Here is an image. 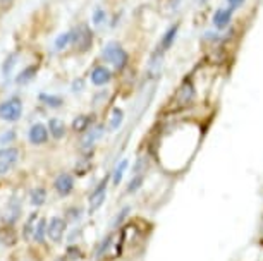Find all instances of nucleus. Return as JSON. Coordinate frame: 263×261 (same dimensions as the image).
I'll return each mask as SVG.
<instances>
[{"instance_id":"f257e3e1","label":"nucleus","mask_w":263,"mask_h":261,"mask_svg":"<svg viewBox=\"0 0 263 261\" xmlns=\"http://www.w3.org/2000/svg\"><path fill=\"white\" fill-rule=\"evenodd\" d=\"M103 58L107 62H110L117 71H122L124 67L127 66L129 62V55L124 48L119 45L117 42H108L105 47H103V52H102Z\"/></svg>"},{"instance_id":"a878e982","label":"nucleus","mask_w":263,"mask_h":261,"mask_svg":"<svg viewBox=\"0 0 263 261\" xmlns=\"http://www.w3.org/2000/svg\"><path fill=\"white\" fill-rule=\"evenodd\" d=\"M91 19H93V24H95V26H102V24L107 21V12L103 11L102 7H95Z\"/></svg>"},{"instance_id":"f704fd0d","label":"nucleus","mask_w":263,"mask_h":261,"mask_svg":"<svg viewBox=\"0 0 263 261\" xmlns=\"http://www.w3.org/2000/svg\"><path fill=\"white\" fill-rule=\"evenodd\" d=\"M83 86H84L83 79H79V81H74V83H72V91H81V90H83Z\"/></svg>"},{"instance_id":"dca6fc26","label":"nucleus","mask_w":263,"mask_h":261,"mask_svg":"<svg viewBox=\"0 0 263 261\" xmlns=\"http://www.w3.org/2000/svg\"><path fill=\"white\" fill-rule=\"evenodd\" d=\"M91 122H93V119H91L90 115H78L76 119L72 121V131H76V132H86Z\"/></svg>"},{"instance_id":"1a4fd4ad","label":"nucleus","mask_w":263,"mask_h":261,"mask_svg":"<svg viewBox=\"0 0 263 261\" xmlns=\"http://www.w3.org/2000/svg\"><path fill=\"white\" fill-rule=\"evenodd\" d=\"M103 129H105L103 126H95L91 131H88L86 134L83 136V139H81V148H83L84 151H90V150H91L93 145H95V143L102 137Z\"/></svg>"},{"instance_id":"a211bd4d","label":"nucleus","mask_w":263,"mask_h":261,"mask_svg":"<svg viewBox=\"0 0 263 261\" xmlns=\"http://www.w3.org/2000/svg\"><path fill=\"white\" fill-rule=\"evenodd\" d=\"M36 72H38V67L36 66H29V67H26L24 71L19 74L17 76V85H26V83H29L33 79L34 76H36Z\"/></svg>"},{"instance_id":"0eeeda50","label":"nucleus","mask_w":263,"mask_h":261,"mask_svg":"<svg viewBox=\"0 0 263 261\" xmlns=\"http://www.w3.org/2000/svg\"><path fill=\"white\" fill-rule=\"evenodd\" d=\"M66 220L61 218V216H53L47 227V235L50 237L53 243H61V239L64 237V232H66Z\"/></svg>"},{"instance_id":"f3484780","label":"nucleus","mask_w":263,"mask_h":261,"mask_svg":"<svg viewBox=\"0 0 263 261\" xmlns=\"http://www.w3.org/2000/svg\"><path fill=\"white\" fill-rule=\"evenodd\" d=\"M38 98H40V102L45 103V105L50 108H59V107H62V103H64L62 98L57 95H47V93H42Z\"/></svg>"},{"instance_id":"6e6552de","label":"nucleus","mask_w":263,"mask_h":261,"mask_svg":"<svg viewBox=\"0 0 263 261\" xmlns=\"http://www.w3.org/2000/svg\"><path fill=\"white\" fill-rule=\"evenodd\" d=\"M53 188L61 196H69L74 189V179L71 174H61L53 182Z\"/></svg>"},{"instance_id":"9d476101","label":"nucleus","mask_w":263,"mask_h":261,"mask_svg":"<svg viewBox=\"0 0 263 261\" xmlns=\"http://www.w3.org/2000/svg\"><path fill=\"white\" fill-rule=\"evenodd\" d=\"M112 79V74L105 66H97L91 71V83L95 86H103Z\"/></svg>"},{"instance_id":"39448f33","label":"nucleus","mask_w":263,"mask_h":261,"mask_svg":"<svg viewBox=\"0 0 263 261\" xmlns=\"http://www.w3.org/2000/svg\"><path fill=\"white\" fill-rule=\"evenodd\" d=\"M19 160V150L14 146L4 148L0 150V175L7 174L9 170L14 169V165L17 164Z\"/></svg>"},{"instance_id":"ddd939ff","label":"nucleus","mask_w":263,"mask_h":261,"mask_svg":"<svg viewBox=\"0 0 263 261\" xmlns=\"http://www.w3.org/2000/svg\"><path fill=\"white\" fill-rule=\"evenodd\" d=\"M232 19V9H217L213 14V26L218 29H224L231 24Z\"/></svg>"},{"instance_id":"6ab92c4d","label":"nucleus","mask_w":263,"mask_h":261,"mask_svg":"<svg viewBox=\"0 0 263 261\" xmlns=\"http://www.w3.org/2000/svg\"><path fill=\"white\" fill-rule=\"evenodd\" d=\"M19 213H21V206L16 199H12L11 203H9V208H7V215H6V222L7 224H14V222L17 220Z\"/></svg>"},{"instance_id":"bb28decb","label":"nucleus","mask_w":263,"mask_h":261,"mask_svg":"<svg viewBox=\"0 0 263 261\" xmlns=\"http://www.w3.org/2000/svg\"><path fill=\"white\" fill-rule=\"evenodd\" d=\"M143 180H145V174H141V175H135V177H133L131 182H129V186H127V193H136V191L141 188Z\"/></svg>"},{"instance_id":"4be33fe9","label":"nucleus","mask_w":263,"mask_h":261,"mask_svg":"<svg viewBox=\"0 0 263 261\" xmlns=\"http://www.w3.org/2000/svg\"><path fill=\"white\" fill-rule=\"evenodd\" d=\"M0 243L6 244V246L16 244V234H14L12 227H6V229L0 230Z\"/></svg>"},{"instance_id":"5701e85b","label":"nucleus","mask_w":263,"mask_h":261,"mask_svg":"<svg viewBox=\"0 0 263 261\" xmlns=\"http://www.w3.org/2000/svg\"><path fill=\"white\" fill-rule=\"evenodd\" d=\"M34 229H36V213H33L31 216H29L26 225H24V239H26V240L33 239Z\"/></svg>"},{"instance_id":"c85d7f7f","label":"nucleus","mask_w":263,"mask_h":261,"mask_svg":"<svg viewBox=\"0 0 263 261\" xmlns=\"http://www.w3.org/2000/svg\"><path fill=\"white\" fill-rule=\"evenodd\" d=\"M16 58H17V55L16 53H12V55H9L7 57V61H6V64H4V74H11V71H12V67L16 66Z\"/></svg>"},{"instance_id":"412c9836","label":"nucleus","mask_w":263,"mask_h":261,"mask_svg":"<svg viewBox=\"0 0 263 261\" xmlns=\"http://www.w3.org/2000/svg\"><path fill=\"white\" fill-rule=\"evenodd\" d=\"M127 160H121V164H117V167L114 169L112 172V182H114V186H119L121 184V180H122V177H124V172H126L127 169Z\"/></svg>"},{"instance_id":"f03ea898","label":"nucleus","mask_w":263,"mask_h":261,"mask_svg":"<svg viewBox=\"0 0 263 261\" xmlns=\"http://www.w3.org/2000/svg\"><path fill=\"white\" fill-rule=\"evenodd\" d=\"M23 114V102L17 96H12L0 103V119L7 122H16Z\"/></svg>"},{"instance_id":"4468645a","label":"nucleus","mask_w":263,"mask_h":261,"mask_svg":"<svg viewBox=\"0 0 263 261\" xmlns=\"http://www.w3.org/2000/svg\"><path fill=\"white\" fill-rule=\"evenodd\" d=\"M48 131H50V134L55 139H62L66 136V124L61 119H50V122H48Z\"/></svg>"},{"instance_id":"f8f14e48","label":"nucleus","mask_w":263,"mask_h":261,"mask_svg":"<svg viewBox=\"0 0 263 261\" xmlns=\"http://www.w3.org/2000/svg\"><path fill=\"white\" fill-rule=\"evenodd\" d=\"M48 139V129L43 124H34L29 129V141L33 145H43Z\"/></svg>"},{"instance_id":"7ed1b4c3","label":"nucleus","mask_w":263,"mask_h":261,"mask_svg":"<svg viewBox=\"0 0 263 261\" xmlns=\"http://www.w3.org/2000/svg\"><path fill=\"white\" fill-rule=\"evenodd\" d=\"M196 93H195V86H193L191 79H184L181 83V86L177 88L176 95H174V108H184L190 103L195 100Z\"/></svg>"},{"instance_id":"473e14b6","label":"nucleus","mask_w":263,"mask_h":261,"mask_svg":"<svg viewBox=\"0 0 263 261\" xmlns=\"http://www.w3.org/2000/svg\"><path fill=\"white\" fill-rule=\"evenodd\" d=\"M227 4H229V9L236 11V9H239L245 4V0H227Z\"/></svg>"},{"instance_id":"72a5a7b5","label":"nucleus","mask_w":263,"mask_h":261,"mask_svg":"<svg viewBox=\"0 0 263 261\" xmlns=\"http://www.w3.org/2000/svg\"><path fill=\"white\" fill-rule=\"evenodd\" d=\"M14 137H16V134H14V131H9V132H6V134H4L2 137H0V143H2V145H6L7 141H12Z\"/></svg>"},{"instance_id":"aec40b11","label":"nucleus","mask_w":263,"mask_h":261,"mask_svg":"<svg viewBox=\"0 0 263 261\" xmlns=\"http://www.w3.org/2000/svg\"><path fill=\"white\" fill-rule=\"evenodd\" d=\"M29 199H31V205L33 206H42L47 201V191L43 189V188L33 189L31 191V196H29Z\"/></svg>"},{"instance_id":"7c9ffc66","label":"nucleus","mask_w":263,"mask_h":261,"mask_svg":"<svg viewBox=\"0 0 263 261\" xmlns=\"http://www.w3.org/2000/svg\"><path fill=\"white\" fill-rule=\"evenodd\" d=\"M67 218L72 220V222L79 220V218H81V210H79V208H69L67 210Z\"/></svg>"},{"instance_id":"b1692460","label":"nucleus","mask_w":263,"mask_h":261,"mask_svg":"<svg viewBox=\"0 0 263 261\" xmlns=\"http://www.w3.org/2000/svg\"><path fill=\"white\" fill-rule=\"evenodd\" d=\"M45 234H47V222H45V218H40L36 229H34L33 239L36 240V243H43V237H45Z\"/></svg>"},{"instance_id":"2f4dec72","label":"nucleus","mask_w":263,"mask_h":261,"mask_svg":"<svg viewBox=\"0 0 263 261\" xmlns=\"http://www.w3.org/2000/svg\"><path fill=\"white\" fill-rule=\"evenodd\" d=\"M67 253H69V258H71V259L81 258V251H79L78 248H69V249H67Z\"/></svg>"},{"instance_id":"20e7f679","label":"nucleus","mask_w":263,"mask_h":261,"mask_svg":"<svg viewBox=\"0 0 263 261\" xmlns=\"http://www.w3.org/2000/svg\"><path fill=\"white\" fill-rule=\"evenodd\" d=\"M72 45L78 48L79 52H86L90 50V47L93 45V33L86 24H79L76 29H72Z\"/></svg>"},{"instance_id":"cd10ccee","label":"nucleus","mask_w":263,"mask_h":261,"mask_svg":"<svg viewBox=\"0 0 263 261\" xmlns=\"http://www.w3.org/2000/svg\"><path fill=\"white\" fill-rule=\"evenodd\" d=\"M146 167H148V160L145 158V156H141V158H138L136 160V164H135V175H141V174H145L146 172Z\"/></svg>"},{"instance_id":"2eb2a0df","label":"nucleus","mask_w":263,"mask_h":261,"mask_svg":"<svg viewBox=\"0 0 263 261\" xmlns=\"http://www.w3.org/2000/svg\"><path fill=\"white\" fill-rule=\"evenodd\" d=\"M122 122H124V112L119 107H116L110 114V119H108V131L116 132L122 126Z\"/></svg>"},{"instance_id":"393cba45","label":"nucleus","mask_w":263,"mask_h":261,"mask_svg":"<svg viewBox=\"0 0 263 261\" xmlns=\"http://www.w3.org/2000/svg\"><path fill=\"white\" fill-rule=\"evenodd\" d=\"M71 42H72V33L71 31L59 34L57 40H55V50H64V48H66Z\"/></svg>"},{"instance_id":"9b49d317","label":"nucleus","mask_w":263,"mask_h":261,"mask_svg":"<svg viewBox=\"0 0 263 261\" xmlns=\"http://www.w3.org/2000/svg\"><path fill=\"white\" fill-rule=\"evenodd\" d=\"M177 31H179V24H174V26H171L165 33H163L160 45H158V50H160L162 53L167 52L168 48L174 45V42H176V38H177Z\"/></svg>"},{"instance_id":"c756f323","label":"nucleus","mask_w":263,"mask_h":261,"mask_svg":"<svg viewBox=\"0 0 263 261\" xmlns=\"http://www.w3.org/2000/svg\"><path fill=\"white\" fill-rule=\"evenodd\" d=\"M129 210H131V208H129V206H126V208H122V210H121V215H117V216H116V220H114L112 227H119V225L122 224V220H124V218H126V216H127Z\"/></svg>"},{"instance_id":"423d86ee","label":"nucleus","mask_w":263,"mask_h":261,"mask_svg":"<svg viewBox=\"0 0 263 261\" xmlns=\"http://www.w3.org/2000/svg\"><path fill=\"white\" fill-rule=\"evenodd\" d=\"M107 199V179H103L98 188L93 191L91 196H90V206H88V211L93 215L97 210H100V206L105 203Z\"/></svg>"}]
</instances>
